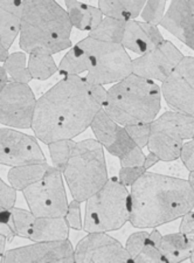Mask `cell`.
Returning <instances> with one entry per match:
<instances>
[{"label": "cell", "mask_w": 194, "mask_h": 263, "mask_svg": "<svg viewBox=\"0 0 194 263\" xmlns=\"http://www.w3.org/2000/svg\"><path fill=\"white\" fill-rule=\"evenodd\" d=\"M76 263H125L131 256L120 241L107 233H88L74 248Z\"/></svg>", "instance_id": "12"}, {"label": "cell", "mask_w": 194, "mask_h": 263, "mask_svg": "<svg viewBox=\"0 0 194 263\" xmlns=\"http://www.w3.org/2000/svg\"><path fill=\"white\" fill-rule=\"evenodd\" d=\"M145 2H99L97 7L104 18L131 21L141 15Z\"/></svg>", "instance_id": "24"}, {"label": "cell", "mask_w": 194, "mask_h": 263, "mask_svg": "<svg viewBox=\"0 0 194 263\" xmlns=\"http://www.w3.org/2000/svg\"><path fill=\"white\" fill-rule=\"evenodd\" d=\"M90 59V69L86 76L91 84H115L132 74V59L121 44H111L84 37L77 42Z\"/></svg>", "instance_id": "7"}, {"label": "cell", "mask_w": 194, "mask_h": 263, "mask_svg": "<svg viewBox=\"0 0 194 263\" xmlns=\"http://www.w3.org/2000/svg\"><path fill=\"white\" fill-rule=\"evenodd\" d=\"M10 210L12 213V226H13L15 236L28 240L29 232H31L36 216L31 211L18 209V207H12Z\"/></svg>", "instance_id": "31"}, {"label": "cell", "mask_w": 194, "mask_h": 263, "mask_svg": "<svg viewBox=\"0 0 194 263\" xmlns=\"http://www.w3.org/2000/svg\"><path fill=\"white\" fill-rule=\"evenodd\" d=\"M166 13V2H145L141 16L143 23L158 26Z\"/></svg>", "instance_id": "32"}, {"label": "cell", "mask_w": 194, "mask_h": 263, "mask_svg": "<svg viewBox=\"0 0 194 263\" xmlns=\"http://www.w3.org/2000/svg\"><path fill=\"white\" fill-rule=\"evenodd\" d=\"M69 224L66 216L59 218H35L29 232L28 240L33 242L39 241H61L69 239Z\"/></svg>", "instance_id": "19"}, {"label": "cell", "mask_w": 194, "mask_h": 263, "mask_svg": "<svg viewBox=\"0 0 194 263\" xmlns=\"http://www.w3.org/2000/svg\"><path fill=\"white\" fill-rule=\"evenodd\" d=\"M179 232L183 234L187 235L189 239L194 241V212L193 210L189 211L188 213L185 214L181 218V222L179 226Z\"/></svg>", "instance_id": "41"}, {"label": "cell", "mask_w": 194, "mask_h": 263, "mask_svg": "<svg viewBox=\"0 0 194 263\" xmlns=\"http://www.w3.org/2000/svg\"><path fill=\"white\" fill-rule=\"evenodd\" d=\"M89 84H90L91 95L94 96V99L103 107L105 101H107L108 90L104 88V86H100V84H91V83H89Z\"/></svg>", "instance_id": "42"}, {"label": "cell", "mask_w": 194, "mask_h": 263, "mask_svg": "<svg viewBox=\"0 0 194 263\" xmlns=\"http://www.w3.org/2000/svg\"><path fill=\"white\" fill-rule=\"evenodd\" d=\"M16 201V190L12 187L10 184H6L0 178V206L5 209L14 207Z\"/></svg>", "instance_id": "39"}, {"label": "cell", "mask_w": 194, "mask_h": 263, "mask_svg": "<svg viewBox=\"0 0 194 263\" xmlns=\"http://www.w3.org/2000/svg\"><path fill=\"white\" fill-rule=\"evenodd\" d=\"M7 239L4 235L0 234V263L4 261V255H5V248H6Z\"/></svg>", "instance_id": "46"}, {"label": "cell", "mask_w": 194, "mask_h": 263, "mask_svg": "<svg viewBox=\"0 0 194 263\" xmlns=\"http://www.w3.org/2000/svg\"><path fill=\"white\" fill-rule=\"evenodd\" d=\"M74 145L75 142L73 139H62V141L48 144L50 159H52L53 164L52 166L59 170L60 172L65 171Z\"/></svg>", "instance_id": "30"}, {"label": "cell", "mask_w": 194, "mask_h": 263, "mask_svg": "<svg viewBox=\"0 0 194 263\" xmlns=\"http://www.w3.org/2000/svg\"><path fill=\"white\" fill-rule=\"evenodd\" d=\"M65 7L73 28L82 32L90 33L94 31L104 18L99 7L82 2L69 0V2H65Z\"/></svg>", "instance_id": "20"}, {"label": "cell", "mask_w": 194, "mask_h": 263, "mask_svg": "<svg viewBox=\"0 0 194 263\" xmlns=\"http://www.w3.org/2000/svg\"><path fill=\"white\" fill-rule=\"evenodd\" d=\"M45 162L35 137L12 128L0 129V165L14 167Z\"/></svg>", "instance_id": "13"}, {"label": "cell", "mask_w": 194, "mask_h": 263, "mask_svg": "<svg viewBox=\"0 0 194 263\" xmlns=\"http://www.w3.org/2000/svg\"><path fill=\"white\" fill-rule=\"evenodd\" d=\"M162 237L163 235L160 234V232L158 230H152V232L149 233V235H147V241H150L151 243H153L154 246H157L159 247L160 242H162Z\"/></svg>", "instance_id": "44"}, {"label": "cell", "mask_w": 194, "mask_h": 263, "mask_svg": "<svg viewBox=\"0 0 194 263\" xmlns=\"http://www.w3.org/2000/svg\"><path fill=\"white\" fill-rule=\"evenodd\" d=\"M133 263H165L162 253H160L159 247L147 241L144 245V247L141 250V253L133 258Z\"/></svg>", "instance_id": "34"}, {"label": "cell", "mask_w": 194, "mask_h": 263, "mask_svg": "<svg viewBox=\"0 0 194 263\" xmlns=\"http://www.w3.org/2000/svg\"><path fill=\"white\" fill-rule=\"evenodd\" d=\"M49 166L50 165L45 162L12 167L7 173L8 184L16 191H24L28 186L39 181L47 172Z\"/></svg>", "instance_id": "23"}, {"label": "cell", "mask_w": 194, "mask_h": 263, "mask_svg": "<svg viewBox=\"0 0 194 263\" xmlns=\"http://www.w3.org/2000/svg\"><path fill=\"white\" fill-rule=\"evenodd\" d=\"M8 55H10V53H8V50L4 47L2 42H0V62H5L6 59L8 58Z\"/></svg>", "instance_id": "47"}, {"label": "cell", "mask_w": 194, "mask_h": 263, "mask_svg": "<svg viewBox=\"0 0 194 263\" xmlns=\"http://www.w3.org/2000/svg\"><path fill=\"white\" fill-rule=\"evenodd\" d=\"M194 241L183 233L163 235L159 250L165 263H179L189 260Z\"/></svg>", "instance_id": "21"}, {"label": "cell", "mask_w": 194, "mask_h": 263, "mask_svg": "<svg viewBox=\"0 0 194 263\" xmlns=\"http://www.w3.org/2000/svg\"><path fill=\"white\" fill-rule=\"evenodd\" d=\"M24 2H0V42L7 50L20 34Z\"/></svg>", "instance_id": "17"}, {"label": "cell", "mask_w": 194, "mask_h": 263, "mask_svg": "<svg viewBox=\"0 0 194 263\" xmlns=\"http://www.w3.org/2000/svg\"><path fill=\"white\" fill-rule=\"evenodd\" d=\"M162 108V89L152 80L131 74L108 89L102 109L117 124L152 123Z\"/></svg>", "instance_id": "4"}, {"label": "cell", "mask_w": 194, "mask_h": 263, "mask_svg": "<svg viewBox=\"0 0 194 263\" xmlns=\"http://www.w3.org/2000/svg\"><path fill=\"white\" fill-rule=\"evenodd\" d=\"M36 101L28 84L10 81L0 92V124L12 129H32Z\"/></svg>", "instance_id": "10"}, {"label": "cell", "mask_w": 194, "mask_h": 263, "mask_svg": "<svg viewBox=\"0 0 194 263\" xmlns=\"http://www.w3.org/2000/svg\"><path fill=\"white\" fill-rule=\"evenodd\" d=\"M90 128L95 135L96 141L104 147V150H108L115 142L121 125L117 124L103 109H101L92 120Z\"/></svg>", "instance_id": "26"}, {"label": "cell", "mask_w": 194, "mask_h": 263, "mask_svg": "<svg viewBox=\"0 0 194 263\" xmlns=\"http://www.w3.org/2000/svg\"><path fill=\"white\" fill-rule=\"evenodd\" d=\"M125 23L124 21L103 18L99 26L94 31H91L88 36L92 39L103 41V42H111V44H121L122 39L124 35Z\"/></svg>", "instance_id": "29"}, {"label": "cell", "mask_w": 194, "mask_h": 263, "mask_svg": "<svg viewBox=\"0 0 194 263\" xmlns=\"http://www.w3.org/2000/svg\"><path fill=\"white\" fill-rule=\"evenodd\" d=\"M126 133L139 147L144 148L149 144L151 136V123H139V124L124 126Z\"/></svg>", "instance_id": "33"}, {"label": "cell", "mask_w": 194, "mask_h": 263, "mask_svg": "<svg viewBox=\"0 0 194 263\" xmlns=\"http://www.w3.org/2000/svg\"><path fill=\"white\" fill-rule=\"evenodd\" d=\"M160 89L168 107L194 117V57H184Z\"/></svg>", "instance_id": "11"}, {"label": "cell", "mask_w": 194, "mask_h": 263, "mask_svg": "<svg viewBox=\"0 0 194 263\" xmlns=\"http://www.w3.org/2000/svg\"><path fill=\"white\" fill-rule=\"evenodd\" d=\"M101 109L86 78H63L36 101L32 130L47 145L74 139L89 128Z\"/></svg>", "instance_id": "1"}, {"label": "cell", "mask_w": 194, "mask_h": 263, "mask_svg": "<svg viewBox=\"0 0 194 263\" xmlns=\"http://www.w3.org/2000/svg\"><path fill=\"white\" fill-rule=\"evenodd\" d=\"M160 26L194 52V2H172Z\"/></svg>", "instance_id": "16"}, {"label": "cell", "mask_w": 194, "mask_h": 263, "mask_svg": "<svg viewBox=\"0 0 194 263\" xmlns=\"http://www.w3.org/2000/svg\"><path fill=\"white\" fill-rule=\"evenodd\" d=\"M187 180L189 182V185H191V187L194 192V171L188 172V176H187Z\"/></svg>", "instance_id": "48"}, {"label": "cell", "mask_w": 194, "mask_h": 263, "mask_svg": "<svg viewBox=\"0 0 194 263\" xmlns=\"http://www.w3.org/2000/svg\"><path fill=\"white\" fill-rule=\"evenodd\" d=\"M194 209V192L187 179L146 171L130 190V223L156 228L176 221Z\"/></svg>", "instance_id": "2"}, {"label": "cell", "mask_w": 194, "mask_h": 263, "mask_svg": "<svg viewBox=\"0 0 194 263\" xmlns=\"http://www.w3.org/2000/svg\"><path fill=\"white\" fill-rule=\"evenodd\" d=\"M111 156L120 159L121 167H137L143 166L145 155L143 148L134 143L126 133L124 126L118 130L115 142L107 150Z\"/></svg>", "instance_id": "18"}, {"label": "cell", "mask_w": 194, "mask_h": 263, "mask_svg": "<svg viewBox=\"0 0 194 263\" xmlns=\"http://www.w3.org/2000/svg\"><path fill=\"white\" fill-rule=\"evenodd\" d=\"M121 45L125 50H130L139 57L156 48L144 27H143V23L137 20L126 21L124 35Z\"/></svg>", "instance_id": "22"}, {"label": "cell", "mask_w": 194, "mask_h": 263, "mask_svg": "<svg viewBox=\"0 0 194 263\" xmlns=\"http://www.w3.org/2000/svg\"><path fill=\"white\" fill-rule=\"evenodd\" d=\"M4 263H74V247L69 239L39 241L5 252Z\"/></svg>", "instance_id": "15"}, {"label": "cell", "mask_w": 194, "mask_h": 263, "mask_svg": "<svg viewBox=\"0 0 194 263\" xmlns=\"http://www.w3.org/2000/svg\"><path fill=\"white\" fill-rule=\"evenodd\" d=\"M146 172V170L143 166L137 167H121L118 173V179L126 187H131L133 182L136 181L143 173Z\"/></svg>", "instance_id": "38"}, {"label": "cell", "mask_w": 194, "mask_h": 263, "mask_svg": "<svg viewBox=\"0 0 194 263\" xmlns=\"http://www.w3.org/2000/svg\"><path fill=\"white\" fill-rule=\"evenodd\" d=\"M59 73L63 78L68 76H80L82 73H88L90 69L89 55L77 44L69 48L57 66Z\"/></svg>", "instance_id": "25"}, {"label": "cell", "mask_w": 194, "mask_h": 263, "mask_svg": "<svg viewBox=\"0 0 194 263\" xmlns=\"http://www.w3.org/2000/svg\"><path fill=\"white\" fill-rule=\"evenodd\" d=\"M65 216L70 228H73L75 231L83 230V221H82V215H81V202L73 199V200L68 203V210H67V213Z\"/></svg>", "instance_id": "36"}, {"label": "cell", "mask_w": 194, "mask_h": 263, "mask_svg": "<svg viewBox=\"0 0 194 263\" xmlns=\"http://www.w3.org/2000/svg\"><path fill=\"white\" fill-rule=\"evenodd\" d=\"M73 25L56 2L34 0L24 2L19 46L24 53L57 54L71 48Z\"/></svg>", "instance_id": "3"}, {"label": "cell", "mask_w": 194, "mask_h": 263, "mask_svg": "<svg viewBox=\"0 0 194 263\" xmlns=\"http://www.w3.org/2000/svg\"><path fill=\"white\" fill-rule=\"evenodd\" d=\"M8 82H10V80H8V76L5 73V70H4V68L0 66V92L3 91V89L5 88V86Z\"/></svg>", "instance_id": "45"}, {"label": "cell", "mask_w": 194, "mask_h": 263, "mask_svg": "<svg viewBox=\"0 0 194 263\" xmlns=\"http://www.w3.org/2000/svg\"><path fill=\"white\" fill-rule=\"evenodd\" d=\"M194 137V117L179 111H166L151 123L149 151L160 162H174L180 158L184 141Z\"/></svg>", "instance_id": "8"}, {"label": "cell", "mask_w": 194, "mask_h": 263, "mask_svg": "<svg viewBox=\"0 0 194 263\" xmlns=\"http://www.w3.org/2000/svg\"><path fill=\"white\" fill-rule=\"evenodd\" d=\"M147 235H149V233L145 231H141V232L133 233V234L130 235L129 239L126 240V243L124 247L126 249V252L129 253V255L131 256L132 262H133V258L141 253V250L143 249V247H144Z\"/></svg>", "instance_id": "35"}, {"label": "cell", "mask_w": 194, "mask_h": 263, "mask_svg": "<svg viewBox=\"0 0 194 263\" xmlns=\"http://www.w3.org/2000/svg\"><path fill=\"white\" fill-rule=\"evenodd\" d=\"M189 260H191L192 263H194V247H193V250H192V254H191V257H189Z\"/></svg>", "instance_id": "49"}, {"label": "cell", "mask_w": 194, "mask_h": 263, "mask_svg": "<svg viewBox=\"0 0 194 263\" xmlns=\"http://www.w3.org/2000/svg\"><path fill=\"white\" fill-rule=\"evenodd\" d=\"M130 221V191L118 179L109 178L100 191L86 200L83 230L109 233Z\"/></svg>", "instance_id": "6"}, {"label": "cell", "mask_w": 194, "mask_h": 263, "mask_svg": "<svg viewBox=\"0 0 194 263\" xmlns=\"http://www.w3.org/2000/svg\"><path fill=\"white\" fill-rule=\"evenodd\" d=\"M29 211L37 218L65 216L68 210V199L62 172L49 166L39 181L23 191Z\"/></svg>", "instance_id": "9"}, {"label": "cell", "mask_w": 194, "mask_h": 263, "mask_svg": "<svg viewBox=\"0 0 194 263\" xmlns=\"http://www.w3.org/2000/svg\"><path fill=\"white\" fill-rule=\"evenodd\" d=\"M27 67L32 79L37 80V81H46L59 71L53 55L45 53L29 54Z\"/></svg>", "instance_id": "27"}, {"label": "cell", "mask_w": 194, "mask_h": 263, "mask_svg": "<svg viewBox=\"0 0 194 263\" xmlns=\"http://www.w3.org/2000/svg\"><path fill=\"white\" fill-rule=\"evenodd\" d=\"M62 175L73 199L86 202L109 179L104 147L92 138L75 142Z\"/></svg>", "instance_id": "5"}, {"label": "cell", "mask_w": 194, "mask_h": 263, "mask_svg": "<svg viewBox=\"0 0 194 263\" xmlns=\"http://www.w3.org/2000/svg\"><path fill=\"white\" fill-rule=\"evenodd\" d=\"M159 162H160V159L158 158V157L154 154H152V152H150L149 155L145 156L144 163H143V167H144L147 171V170L152 168L154 165H157Z\"/></svg>", "instance_id": "43"}, {"label": "cell", "mask_w": 194, "mask_h": 263, "mask_svg": "<svg viewBox=\"0 0 194 263\" xmlns=\"http://www.w3.org/2000/svg\"><path fill=\"white\" fill-rule=\"evenodd\" d=\"M0 234L5 236L7 241H12L15 237L13 226H12L11 210L3 206H0Z\"/></svg>", "instance_id": "37"}, {"label": "cell", "mask_w": 194, "mask_h": 263, "mask_svg": "<svg viewBox=\"0 0 194 263\" xmlns=\"http://www.w3.org/2000/svg\"><path fill=\"white\" fill-rule=\"evenodd\" d=\"M183 59V53L176 45L165 40L149 53L132 60V74L163 83Z\"/></svg>", "instance_id": "14"}, {"label": "cell", "mask_w": 194, "mask_h": 263, "mask_svg": "<svg viewBox=\"0 0 194 263\" xmlns=\"http://www.w3.org/2000/svg\"><path fill=\"white\" fill-rule=\"evenodd\" d=\"M180 160L183 162L188 172L194 171V139L184 143L183 148H181Z\"/></svg>", "instance_id": "40"}, {"label": "cell", "mask_w": 194, "mask_h": 263, "mask_svg": "<svg viewBox=\"0 0 194 263\" xmlns=\"http://www.w3.org/2000/svg\"><path fill=\"white\" fill-rule=\"evenodd\" d=\"M3 68L12 82L28 84L33 80L27 67V57L24 52L8 55Z\"/></svg>", "instance_id": "28"}]
</instances>
